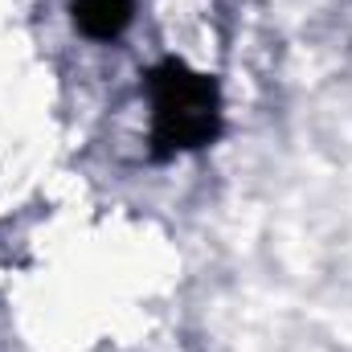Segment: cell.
<instances>
[{"instance_id":"1","label":"cell","mask_w":352,"mask_h":352,"mask_svg":"<svg viewBox=\"0 0 352 352\" xmlns=\"http://www.w3.org/2000/svg\"><path fill=\"white\" fill-rule=\"evenodd\" d=\"M144 90L152 102V131H148L152 160H176L184 152L217 144L226 111L213 74L192 70L184 58H160L144 74Z\"/></svg>"},{"instance_id":"2","label":"cell","mask_w":352,"mask_h":352,"mask_svg":"<svg viewBox=\"0 0 352 352\" xmlns=\"http://www.w3.org/2000/svg\"><path fill=\"white\" fill-rule=\"evenodd\" d=\"M70 12L90 41H115L135 16V0H70Z\"/></svg>"}]
</instances>
